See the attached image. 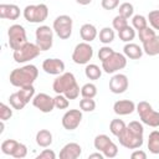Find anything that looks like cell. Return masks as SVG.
<instances>
[{"instance_id": "cell-1", "label": "cell", "mask_w": 159, "mask_h": 159, "mask_svg": "<svg viewBox=\"0 0 159 159\" xmlns=\"http://www.w3.org/2000/svg\"><path fill=\"white\" fill-rule=\"evenodd\" d=\"M143 134L144 128L143 124L138 120H132L129 124H127L124 132L117 137L119 140V144L127 149H138L143 145Z\"/></svg>"}, {"instance_id": "cell-2", "label": "cell", "mask_w": 159, "mask_h": 159, "mask_svg": "<svg viewBox=\"0 0 159 159\" xmlns=\"http://www.w3.org/2000/svg\"><path fill=\"white\" fill-rule=\"evenodd\" d=\"M52 89L56 94H65L68 99H76L80 96L81 88L76 81V77L71 72H63L53 80Z\"/></svg>"}, {"instance_id": "cell-3", "label": "cell", "mask_w": 159, "mask_h": 159, "mask_svg": "<svg viewBox=\"0 0 159 159\" xmlns=\"http://www.w3.org/2000/svg\"><path fill=\"white\" fill-rule=\"evenodd\" d=\"M39 76V70L35 65H25L20 68H15L10 73V83L15 87H26L34 84Z\"/></svg>"}, {"instance_id": "cell-4", "label": "cell", "mask_w": 159, "mask_h": 159, "mask_svg": "<svg viewBox=\"0 0 159 159\" xmlns=\"http://www.w3.org/2000/svg\"><path fill=\"white\" fill-rule=\"evenodd\" d=\"M135 111L138 112L142 123H144L149 127H153V128L159 127V112L154 111L153 107L150 106V103H148L145 101H140L137 104Z\"/></svg>"}, {"instance_id": "cell-5", "label": "cell", "mask_w": 159, "mask_h": 159, "mask_svg": "<svg viewBox=\"0 0 159 159\" xmlns=\"http://www.w3.org/2000/svg\"><path fill=\"white\" fill-rule=\"evenodd\" d=\"M40 52H41V50L36 43L26 42L21 47H19L17 50H14L12 57H14L15 62L25 63V62H29V61L36 58L40 55Z\"/></svg>"}, {"instance_id": "cell-6", "label": "cell", "mask_w": 159, "mask_h": 159, "mask_svg": "<svg viewBox=\"0 0 159 159\" xmlns=\"http://www.w3.org/2000/svg\"><path fill=\"white\" fill-rule=\"evenodd\" d=\"M48 16V7L46 4L37 5H27L24 9V17L26 21L32 24L43 22Z\"/></svg>"}, {"instance_id": "cell-7", "label": "cell", "mask_w": 159, "mask_h": 159, "mask_svg": "<svg viewBox=\"0 0 159 159\" xmlns=\"http://www.w3.org/2000/svg\"><path fill=\"white\" fill-rule=\"evenodd\" d=\"M73 21L68 15H60L53 20V31L61 40H67L72 35Z\"/></svg>"}, {"instance_id": "cell-8", "label": "cell", "mask_w": 159, "mask_h": 159, "mask_svg": "<svg viewBox=\"0 0 159 159\" xmlns=\"http://www.w3.org/2000/svg\"><path fill=\"white\" fill-rule=\"evenodd\" d=\"M7 37H9V46L11 50H17L24 43L27 42L25 27L22 25H19V24H14L9 27Z\"/></svg>"}, {"instance_id": "cell-9", "label": "cell", "mask_w": 159, "mask_h": 159, "mask_svg": "<svg viewBox=\"0 0 159 159\" xmlns=\"http://www.w3.org/2000/svg\"><path fill=\"white\" fill-rule=\"evenodd\" d=\"M36 45L40 47L41 51H47L52 47L53 43V30L50 26L42 25L36 29Z\"/></svg>"}, {"instance_id": "cell-10", "label": "cell", "mask_w": 159, "mask_h": 159, "mask_svg": "<svg viewBox=\"0 0 159 159\" xmlns=\"http://www.w3.org/2000/svg\"><path fill=\"white\" fill-rule=\"evenodd\" d=\"M93 57V48L89 42H80L72 52V61L77 65H87Z\"/></svg>"}, {"instance_id": "cell-11", "label": "cell", "mask_w": 159, "mask_h": 159, "mask_svg": "<svg viewBox=\"0 0 159 159\" xmlns=\"http://www.w3.org/2000/svg\"><path fill=\"white\" fill-rule=\"evenodd\" d=\"M127 66V57L123 53L113 52L106 61L102 62V70L106 73H114L119 70H123Z\"/></svg>"}, {"instance_id": "cell-12", "label": "cell", "mask_w": 159, "mask_h": 159, "mask_svg": "<svg viewBox=\"0 0 159 159\" xmlns=\"http://www.w3.org/2000/svg\"><path fill=\"white\" fill-rule=\"evenodd\" d=\"M32 104L42 113H50L55 108V102L51 96L47 93H37L32 98Z\"/></svg>"}, {"instance_id": "cell-13", "label": "cell", "mask_w": 159, "mask_h": 159, "mask_svg": "<svg viewBox=\"0 0 159 159\" xmlns=\"http://www.w3.org/2000/svg\"><path fill=\"white\" fill-rule=\"evenodd\" d=\"M82 120V112L80 109H70L62 117V127L67 130H75Z\"/></svg>"}, {"instance_id": "cell-14", "label": "cell", "mask_w": 159, "mask_h": 159, "mask_svg": "<svg viewBox=\"0 0 159 159\" xmlns=\"http://www.w3.org/2000/svg\"><path fill=\"white\" fill-rule=\"evenodd\" d=\"M128 86H129L128 78L123 73H117L109 80V91L114 94L124 93L128 89Z\"/></svg>"}, {"instance_id": "cell-15", "label": "cell", "mask_w": 159, "mask_h": 159, "mask_svg": "<svg viewBox=\"0 0 159 159\" xmlns=\"http://www.w3.org/2000/svg\"><path fill=\"white\" fill-rule=\"evenodd\" d=\"M42 70L48 75H61L65 71V62L60 58H46L42 62Z\"/></svg>"}, {"instance_id": "cell-16", "label": "cell", "mask_w": 159, "mask_h": 159, "mask_svg": "<svg viewBox=\"0 0 159 159\" xmlns=\"http://www.w3.org/2000/svg\"><path fill=\"white\" fill-rule=\"evenodd\" d=\"M82 154V148L78 143L71 142L63 145L60 152V159H77Z\"/></svg>"}, {"instance_id": "cell-17", "label": "cell", "mask_w": 159, "mask_h": 159, "mask_svg": "<svg viewBox=\"0 0 159 159\" xmlns=\"http://www.w3.org/2000/svg\"><path fill=\"white\" fill-rule=\"evenodd\" d=\"M135 103L133 101L129 99H120L117 101L113 104V111L118 116H127V114H132L135 111Z\"/></svg>"}, {"instance_id": "cell-18", "label": "cell", "mask_w": 159, "mask_h": 159, "mask_svg": "<svg viewBox=\"0 0 159 159\" xmlns=\"http://www.w3.org/2000/svg\"><path fill=\"white\" fill-rule=\"evenodd\" d=\"M0 17L7 20H17L20 17V7L15 4H1Z\"/></svg>"}, {"instance_id": "cell-19", "label": "cell", "mask_w": 159, "mask_h": 159, "mask_svg": "<svg viewBox=\"0 0 159 159\" xmlns=\"http://www.w3.org/2000/svg\"><path fill=\"white\" fill-rule=\"evenodd\" d=\"M123 52L125 55V57L130 58V60H139L143 56V48L139 47V45L133 43V42H127L123 47Z\"/></svg>"}, {"instance_id": "cell-20", "label": "cell", "mask_w": 159, "mask_h": 159, "mask_svg": "<svg viewBox=\"0 0 159 159\" xmlns=\"http://www.w3.org/2000/svg\"><path fill=\"white\" fill-rule=\"evenodd\" d=\"M80 35H81V39L84 41V42H91L93 41L98 32H97V29L94 25L92 24H83L80 29Z\"/></svg>"}, {"instance_id": "cell-21", "label": "cell", "mask_w": 159, "mask_h": 159, "mask_svg": "<svg viewBox=\"0 0 159 159\" xmlns=\"http://www.w3.org/2000/svg\"><path fill=\"white\" fill-rule=\"evenodd\" d=\"M36 143L41 148H47L52 144V133L47 129H40L36 133Z\"/></svg>"}, {"instance_id": "cell-22", "label": "cell", "mask_w": 159, "mask_h": 159, "mask_svg": "<svg viewBox=\"0 0 159 159\" xmlns=\"http://www.w3.org/2000/svg\"><path fill=\"white\" fill-rule=\"evenodd\" d=\"M143 51L148 56H157L159 55V36H154L149 41L143 43Z\"/></svg>"}, {"instance_id": "cell-23", "label": "cell", "mask_w": 159, "mask_h": 159, "mask_svg": "<svg viewBox=\"0 0 159 159\" xmlns=\"http://www.w3.org/2000/svg\"><path fill=\"white\" fill-rule=\"evenodd\" d=\"M112 143H113V142L111 140V138H109L108 135H106V134H98V135L94 138V140H93L94 148H96L98 152H101V153H104V152L109 148V145H111Z\"/></svg>"}, {"instance_id": "cell-24", "label": "cell", "mask_w": 159, "mask_h": 159, "mask_svg": "<svg viewBox=\"0 0 159 159\" xmlns=\"http://www.w3.org/2000/svg\"><path fill=\"white\" fill-rule=\"evenodd\" d=\"M148 149L152 154H159V130L150 132L148 137Z\"/></svg>"}, {"instance_id": "cell-25", "label": "cell", "mask_w": 159, "mask_h": 159, "mask_svg": "<svg viewBox=\"0 0 159 159\" xmlns=\"http://www.w3.org/2000/svg\"><path fill=\"white\" fill-rule=\"evenodd\" d=\"M9 103H10V106H11L14 109H17V111L22 109V108L27 104V102H26L25 98L20 94L19 91L15 92V93H12V94H10V97H9Z\"/></svg>"}, {"instance_id": "cell-26", "label": "cell", "mask_w": 159, "mask_h": 159, "mask_svg": "<svg viewBox=\"0 0 159 159\" xmlns=\"http://www.w3.org/2000/svg\"><path fill=\"white\" fill-rule=\"evenodd\" d=\"M84 75L88 80H92V81H96V80H99V77L102 76V70L94 65V63H89L84 68Z\"/></svg>"}, {"instance_id": "cell-27", "label": "cell", "mask_w": 159, "mask_h": 159, "mask_svg": "<svg viewBox=\"0 0 159 159\" xmlns=\"http://www.w3.org/2000/svg\"><path fill=\"white\" fill-rule=\"evenodd\" d=\"M125 127H127V124L122 119H118V118L117 119H112L111 123H109V130L116 137H119L124 132Z\"/></svg>"}, {"instance_id": "cell-28", "label": "cell", "mask_w": 159, "mask_h": 159, "mask_svg": "<svg viewBox=\"0 0 159 159\" xmlns=\"http://www.w3.org/2000/svg\"><path fill=\"white\" fill-rule=\"evenodd\" d=\"M99 41L104 45H109L111 42H113L114 40V30L111 29V27H103L101 31H99Z\"/></svg>"}, {"instance_id": "cell-29", "label": "cell", "mask_w": 159, "mask_h": 159, "mask_svg": "<svg viewBox=\"0 0 159 159\" xmlns=\"http://www.w3.org/2000/svg\"><path fill=\"white\" fill-rule=\"evenodd\" d=\"M118 36L123 42H130L135 37V29L133 26H125L123 30L118 31Z\"/></svg>"}, {"instance_id": "cell-30", "label": "cell", "mask_w": 159, "mask_h": 159, "mask_svg": "<svg viewBox=\"0 0 159 159\" xmlns=\"http://www.w3.org/2000/svg\"><path fill=\"white\" fill-rule=\"evenodd\" d=\"M19 145V142L15 140V139H6L1 143V152L5 154V155H11L14 154L16 147Z\"/></svg>"}, {"instance_id": "cell-31", "label": "cell", "mask_w": 159, "mask_h": 159, "mask_svg": "<svg viewBox=\"0 0 159 159\" xmlns=\"http://www.w3.org/2000/svg\"><path fill=\"white\" fill-rule=\"evenodd\" d=\"M81 96L83 98H94L97 96V87L93 83H86L81 88Z\"/></svg>"}, {"instance_id": "cell-32", "label": "cell", "mask_w": 159, "mask_h": 159, "mask_svg": "<svg viewBox=\"0 0 159 159\" xmlns=\"http://www.w3.org/2000/svg\"><path fill=\"white\" fill-rule=\"evenodd\" d=\"M138 36H139L140 42H142V43H144V42L149 41L150 39H153V37L155 36V31H154V29H153V27L147 26V27H144V29H142V30H139V31H138Z\"/></svg>"}, {"instance_id": "cell-33", "label": "cell", "mask_w": 159, "mask_h": 159, "mask_svg": "<svg viewBox=\"0 0 159 159\" xmlns=\"http://www.w3.org/2000/svg\"><path fill=\"white\" fill-rule=\"evenodd\" d=\"M133 12H134V7H133V5L130 2H123L118 7V15H122L125 19L132 17Z\"/></svg>"}, {"instance_id": "cell-34", "label": "cell", "mask_w": 159, "mask_h": 159, "mask_svg": "<svg viewBox=\"0 0 159 159\" xmlns=\"http://www.w3.org/2000/svg\"><path fill=\"white\" fill-rule=\"evenodd\" d=\"M132 25H133V27L135 30L139 31V30H142V29L148 26V19L145 16H143V15H134L132 17Z\"/></svg>"}, {"instance_id": "cell-35", "label": "cell", "mask_w": 159, "mask_h": 159, "mask_svg": "<svg viewBox=\"0 0 159 159\" xmlns=\"http://www.w3.org/2000/svg\"><path fill=\"white\" fill-rule=\"evenodd\" d=\"M80 108L83 112H93L96 109V102L93 98H83L80 101Z\"/></svg>"}, {"instance_id": "cell-36", "label": "cell", "mask_w": 159, "mask_h": 159, "mask_svg": "<svg viewBox=\"0 0 159 159\" xmlns=\"http://www.w3.org/2000/svg\"><path fill=\"white\" fill-rule=\"evenodd\" d=\"M55 102V107L58 109H66L70 106V99L65 96V94H56V97L53 98Z\"/></svg>"}, {"instance_id": "cell-37", "label": "cell", "mask_w": 159, "mask_h": 159, "mask_svg": "<svg viewBox=\"0 0 159 159\" xmlns=\"http://www.w3.org/2000/svg\"><path fill=\"white\" fill-rule=\"evenodd\" d=\"M112 25H113V29L117 30V31H120L123 30L125 26H128V19L123 17L122 15H117L113 21H112Z\"/></svg>"}, {"instance_id": "cell-38", "label": "cell", "mask_w": 159, "mask_h": 159, "mask_svg": "<svg viewBox=\"0 0 159 159\" xmlns=\"http://www.w3.org/2000/svg\"><path fill=\"white\" fill-rule=\"evenodd\" d=\"M148 21L154 30H159V10H152L148 14Z\"/></svg>"}, {"instance_id": "cell-39", "label": "cell", "mask_w": 159, "mask_h": 159, "mask_svg": "<svg viewBox=\"0 0 159 159\" xmlns=\"http://www.w3.org/2000/svg\"><path fill=\"white\" fill-rule=\"evenodd\" d=\"M12 117V109L9 107V106H6L5 103H0V118H1V120H7V119H10Z\"/></svg>"}, {"instance_id": "cell-40", "label": "cell", "mask_w": 159, "mask_h": 159, "mask_svg": "<svg viewBox=\"0 0 159 159\" xmlns=\"http://www.w3.org/2000/svg\"><path fill=\"white\" fill-rule=\"evenodd\" d=\"M113 52H114V50H113L112 47H109V46H103V47H101L99 51H98V58L101 60V62H103V61H106Z\"/></svg>"}, {"instance_id": "cell-41", "label": "cell", "mask_w": 159, "mask_h": 159, "mask_svg": "<svg viewBox=\"0 0 159 159\" xmlns=\"http://www.w3.org/2000/svg\"><path fill=\"white\" fill-rule=\"evenodd\" d=\"M26 155H27V147H26L25 144H22V143H19V145L16 147V149H15L12 157L16 158V159H22V158H25Z\"/></svg>"}, {"instance_id": "cell-42", "label": "cell", "mask_w": 159, "mask_h": 159, "mask_svg": "<svg viewBox=\"0 0 159 159\" xmlns=\"http://www.w3.org/2000/svg\"><path fill=\"white\" fill-rule=\"evenodd\" d=\"M101 5L104 10H114L119 6V0H102Z\"/></svg>"}, {"instance_id": "cell-43", "label": "cell", "mask_w": 159, "mask_h": 159, "mask_svg": "<svg viewBox=\"0 0 159 159\" xmlns=\"http://www.w3.org/2000/svg\"><path fill=\"white\" fill-rule=\"evenodd\" d=\"M117 154H118V147L116 143H112L109 145V148L103 153V155L106 158H114V157H117Z\"/></svg>"}, {"instance_id": "cell-44", "label": "cell", "mask_w": 159, "mask_h": 159, "mask_svg": "<svg viewBox=\"0 0 159 159\" xmlns=\"http://www.w3.org/2000/svg\"><path fill=\"white\" fill-rule=\"evenodd\" d=\"M55 158H56V154H55V152L51 150V149H43V150L36 157V159H55Z\"/></svg>"}, {"instance_id": "cell-45", "label": "cell", "mask_w": 159, "mask_h": 159, "mask_svg": "<svg viewBox=\"0 0 159 159\" xmlns=\"http://www.w3.org/2000/svg\"><path fill=\"white\" fill-rule=\"evenodd\" d=\"M132 159H147V153L140 150V149H135L132 154H130Z\"/></svg>"}, {"instance_id": "cell-46", "label": "cell", "mask_w": 159, "mask_h": 159, "mask_svg": "<svg viewBox=\"0 0 159 159\" xmlns=\"http://www.w3.org/2000/svg\"><path fill=\"white\" fill-rule=\"evenodd\" d=\"M89 159H93V158H98V159H103L104 158V155H103V153H101V152H98V153H92V154H89V157H88Z\"/></svg>"}, {"instance_id": "cell-47", "label": "cell", "mask_w": 159, "mask_h": 159, "mask_svg": "<svg viewBox=\"0 0 159 159\" xmlns=\"http://www.w3.org/2000/svg\"><path fill=\"white\" fill-rule=\"evenodd\" d=\"M76 2L77 4H80V5H88V4H91L92 2V0H76Z\"/></svg>"}]
</instances>
